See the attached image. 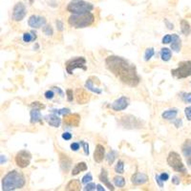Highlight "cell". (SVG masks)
Returning <instances> with one entry per match:
<instances>
[{"label":"cell","instance_id":"e575fe53","mask_svg":"<svg viewBox=\"0 0 191 191\" xmlns=\"http://www.w3.org/2000/svg\"><path fill=\"white\" fill-rule=\"evenodd\" d=\"M92 180H93V177H92L91 173H87V174H85V175H84L83 178H82L81 183H82V184H87L88 183L92 182Z\"/></svg>","mask_w":191,"mask_h":191},{"label":"cell","instance_id":"277c9868","mask_svg":"<svg viewBox=\"0 0 191 191\" xmlns=\"http://www.w3.org/2000/svg\"><path fill=\"white\" fill-rule=\"evenodd\" d=\"M94 9L93 4L84 0H72L67 6V11L71 13H83L91 12Z\"/></svg>","mask_w":191,"mask_h":191},{"label":"cell","instance_id":"83f0119b","mask_svg":"<svg viewBox=\"0 0 191 191\" xmlns=\"http://www.w3.org/2000/svg\"><path fill=\"white\" fill-rule=\"evenodd\" d=\"M172 56V53L168 48H163L161 50V58L163 61H169Z\"/></svg>","mask_w":191,"mask_h":191},{"label":"cell","instance_id":"ffe728a7","mask_svg":"<svg viewBox=\"0 0 191 191\" xmlns=\"http://www.w3.org/2000/svg\"><path fill=\"white\" fill-rule=\"evenodd\" d=\"M30 116H31V123H33V124L42 121V116H41L40 109L33 108L30 112Z\"/></svg>","mask_w":191,"mask_h":191},{"label":"cell","instance_id":"3957f363","mask_svg":"<svg viewBox=\"0 0 191 191\" xmlns=\"http://www.w3.org/2000/svg\"><path fill=\"white\" fill-rule=\"evenodd\" d=\"M95 21V16L91 12L83 13H73L68 18V23L75 29H82L91 26Z\"/></svg>","mask_w":191,"mask_h":191},{"label":"cell","instance_id":"ba28073f","mask_svg":"<svg viewBox=\"0 0 191 191\" xmlns=\"http://www.w3.org/2000/svg\"><path fill=\"white\" fill-rule=\"evenodd\" d=\"M31 160H32V154L27 150H21L15 155L14 161L16 166L20 168H26L30 166Z\"/></svg>","mask_w":191,"mask_h":191},{"label":"cell","instance_id":"d6986e66","mask_svg":"<svg viewBox=\"0 0 191 191\" xmlns=\"http://www.w3.org/2000/svg\"><path fill=\"white\" fill-rule=\"evenodd\" d=\"M80 189H81V183H80V181L77 179L71 180L65 187V190H67V191H72V190L79 191Z\"/></svg>","mask_w":191,"mask_h":191},{"label":"cell","instance_id":"11a10c76","mask_svg":"<svg viewBox=\"0 0 191 191\" xmlns=\"http://www.w3.org/2000/svg\"><path fill=\"white\" fill-rule=\"evenodd\" d=\"M185 159H187V164L191 167V156H189V157H187V158H185Z\"/></svg>","mask_w":191,"mask_h":191},{"label":"cell","instance_id":"1f68e13d","mask_svg":"<svg viewBox=\"0 0 191 191\" xmlns=\"http://www.w3.org/2000/svg\"><path fill=\"white\" fill-rule=\"evenodd\" d=\"M42 32L44 33V34H46L47 37H52L54 34V31H53V28L51 27V25H44L42 27Z\"/></svg>","mask_w":191,"mask_h":191},{"label":"cell","instance_id":"6f0895ef","mask_svg":"<svg viewBox=\"0 0 191 191\" xmlns=\"http://www.w3.org/2000/svg\"><path fill=\"white\" fill-rule=\"evenodd\" d=\"M39 49V45L37 43H35V45L34 46V50H38Z\"/></svg>","mask_w":191,"mask_h":191},{"label":"cell","instance_id":"c3c4849f","mask_svg":"<svg viewBox=\"0 0 191 191\" xmlns=\"http://www.w3.org/2000/svg\"><path fill=\"white\" fill-rule=\"evenodd\" d=\"M155 179H156V182H157V184H158V185L160 187H163V181H162V179H161V177H160V175H156V177H155Z\"/></svg>","mask_w":191,"mask_h":191},{"label":"cell","instance_id":"e0dca14e","mask_svg":"<svg viewBox=\"0 0 191 191\" xmlns=\"http://www.w3.org/2000/svg\"><path fill=\"white\" fill-rule=\"evenodd\" d=\"M44 120L47 121L48 124L50 126H52V127L58 128V127L60 126L61 120H60V118L58 115H55V114H51V115L45 116L44 117Z\"/></svg>","mask_w":191,"mask_h":191},{"label":"cell","instance_id":"f6af8a7d","mask_svg":"<svg viewBox=\"0 0 191 191\" xmlns=\"http://www.w3.org/2000/svg\"><path fill=\"white\" fill-rule=\"evenodd\" d=\"M184 114H185V117H187V118L191 121V106H188L184 109Z\"/></svg>","mask_w":191,"mask_h":191},{"label":"cell","instance_id":"816d5d0a","mask_svg":"<svg viewBox=\"0 0 191 191\" xmlns=\"http://www.w3.org/2000/svg\"><path fill=\"white\" fill-rule=\"evenodd\" d=\"M164 23H166V27H167L168 30H173L174 29V25L171 22H169L167 19H164Z\"/></svg>","mask_w":191,"mask_h":191},{"label":"cell","instance_id":"836d02e7","mask_svg":"<svg viewBox=\"0 0 191 191\" xmlns=\"http://www.w3.org/2000/svg\"><path fill=\"white\" fill-rule=\"evenodd\" d=\"M53 113H55V114H58V115L65 116V115L70 114L71 111H70L69 108H62V109H58V110H53Z\"/></svg>","mask_w":191,"mask_h":191},{"label":"cell","instance_id":"30bf717a","mask_svg":"<svg viewBox=\"0 0 191 191\" xmlns=\"http://www.w3.org/2000/svg\"><path fill=\"white\" fill-rule=\"evenodd\" d=\"M79 122H80V116L79 114H68V115H65L64 118H63V123H64V126L67 127H77L79 125Z\"/></svg>","mask_w":191,"mask_h":191},{"label":"cell","instance_id":"4dcf8cb0","mask_svg":"<svg viewBox=\"0 0 191 191\" xmlns=\"http://www.w3.org/2000/svg\"><path fill=\"white\" fill-rule=\"evenodd\" d=\"M115 171L118 174H123L124 173V163L121 160H118L116 166H115Z\"/></svg>","mask_w":191,"mask_h":191},{"label":"cell","instance_id":"ee69618b","mask_svg":"<svg viewBox=\"0 0 191 191\" xmlns=\"http://www.w3.org/2000/svg\"><path fill=\"white\" fill-rule=\"evenodd\" d=\"M172 121H173V124L175 125L176 128H180V127L183 126V121L181 120V118H174Z\"/></svg>","mask_w":191,"mask_h":191},{"label":"cell","instance_id":"9a60e30c","mask_svg":"<svg viewBox=\"0 0 191 191\" xmlns=\"http://www.w3.org/2000/svg\"><path fill=\"white\" fill-rule=\"evenodd\" d=\"M148 182V177L146 174L137 172L132 175L131 177V183L135 185H142Z\"/></svg>","mask_w":191,"mask_h":191},{"label":"cell","instance_id":"f546056e","mask_svg":"<svg viewBox=\"0 0 191 191\" xmlns=\"http://www.w3.org/2000/svg\"><path fill=\"white\" fill-rule=\"evenodd\" d=\"M118 155V153L117 151L111 150L109 153L106 155V161H107V163H109V164H113V163H114V162H115V160L117 159Z\"/></svg>","mask_w":191,"mask_h":191},{"label":"cell","instance_id":"2e32d148","mask_svg":"<svg viewBox=\"0 0 191 191\" xmlns=\"http://www.w3.org/2000/svg\"><path fill=\"white\" fill-rule=\"evenodd\" d=\"M105 157V148L101 144H97L94 151V161L97 163H100Z\"/></svg>","mask_w":191,"mask_h":191},{"label":"cell","instance_id":"7dc6e473","mask_svg":"<svg viewBox=\"0 0 191 191\" xmlns=\"http://www.w3.org/2000/svg\"><path fill=\"white\" fill-rule=\"evenodd\" d=\"M79 144H80L79 142H73V143H71L70 148L73 151H77L79 149Z\"/></svg>","mask_w":191,"mask_h":191},{"label":"cell","instance_id":"d6a6232c","mask_svg":"<svg viewBox=\"0 0 191 191\" xmlns=\"http://www.w3.org/2000/svg\"><path fill=\"white\" fill-rule=\"evenodd\" d=\"M154 55H155L154 48H147L145 50V54H144V60L148 61L149 59H151V58H153Z\"/></svg>","mask_w":191,"mask_h":191},{"label":"cell","instance_id":"5b68a950","mask_svg":"<svg viewBox=\"0 0 191 191\" xmlns=\"http://www.w3.org/2000/svg\"><path fill=\"white\" fill-rule=\"evenodd\" d=\"M167 163L176 172H181L183 174L187 173V168H185L184 164L183 163L182 158H181V156L177 152L175 151L169 152L167 156Z\"/></svg>","mask_w":191,"mask_h":191},{"label":"cell","instance_id":"6da1fadb","mask_svg":"<svg viewBox=\"0 0 191 191\" xmlns=\"http://www.w3.org/2000/svg\"><path fill=\"white\" fill-rule=\"evenodd\" d=\"M105 67L122 83L130 87H136L141 81L136 66L129 63L126 59L118 55H109L105 59Z\"/></svg>","mask_w":191,"mask_h":191},{"label":"cell","instance_id":"db71d44e","mask_svg":"<svg viewBox=\"0 0 191 191\" xmlns=\"http://www.w3.org/2000/svg\"><path fill=\"white\" fill-rule=\"evenodd\" d=\"M97 190H99V191H104V187H102L100 184H97Z\"/></svg>","mask_w":191,"mask_h":191},{"label":"cell","instance_id":"74e56055","mask_svg":"<svg viewBox=\"0 0 191 191\" xmlns=\"http://www.w3.org/2000/svg\"><path fill=\"white\" fill-rule=\"evenodd\" d=\"M66 94H67V100L69 102H72L74 100V92L72 89H67L66 90Z\"/></svg>","mask_w":191,"mask_h":191},{"label":"cell","instance_id":"7bdbcfd3","mask_svg":"<svg viewBox=\"0 0 191 191\" xmlns=\"http://www.w3.org/2000/svg\"><path fill=\"white\" fill-rule=\"evenodd\" d=\"M172 41V35L171 34H166V37H163L162 39V43L163 44H168Z\"/></svg>","mask_w":191,"mask_h":191},{"label":"cell","instance_id":"9c48e42d","mask_svg":"<svg viewBox=\"0 0 191 191\" xmlns=\"http://www.w3.org/2000/svg\"><path fill=\"white\" fill-rule=\"evenodd\" d=\"M27 14V10H26L25 5L22 2H17L14 5L13 10V19L14 21H21L23 20Z\"/></svg>","mask_w":191,"mask_h":191},{"label":"cell","instance_id":"f35d334b","mask_svg":"<svg viewBox=\"0 0 191 191\" xmlns=\"http://www.w3.org/2000/svg\"><path fill=\"white\" fill-rule=\"evenodd\" d=\"M79 143L82 145V147H83L84 154L86 155V156H88V155H89V144L87 142H83V141H80Z\"/></svg>","mask_w":191,"mask_h":191},{"label":"cell","instance_id":"d4e9b609","mask_svg":"<svg viewBox=\"0 0 191 191\" xmlns=\"http://www.w3.org/2000/svg\"><path fill=\"white\" fill-rule=\"evenodd\" d=\"M182 152L185 158L191 156V140H187L182 146Z\"/></svg>","mask_w":191,"mask_h":191},{"label":"cell","instance_id":"603a6c76","mask_svg":"<svg viewBox=\"0 0 191 191\" xmlns=\"http://www.w3.org/2000/svg\"><path fill=\"white\" fill-rule=\"evenodd\" d=\"M177 115H178V110L174 108V109H169V110L164 111L162 114V118L166 121H173L174 118H176Z\"/></svg>","mask_w":191,"mask_h":191},{"label":"cell","instance_id":"680465c9","mask_svg":"<svg viewBox=\"0 0 191 191\" xmlns=\"http://www.w3.org/2000/svg\"><path fill=\"white\" fill-rule=\"evenodd\" d=\"M29 1H30V3H31V4H32V3L34 2V0H29Z\"/></svg>","mask_w":191,"mask_h":191},{"label":"cell","instance_id":"8fae6325","mask_svg":"<svg viewBox=\"0 0 191 191\" xmlns=\"http://www.w3.org/2000/svg\"><path fill=\"white\" fill-rule=\"evenodd\" d=\"M129 106V100L126 97H121L111 104V108L115 112L123 111Z\"/></svg>","mask_w":191,"mask_h":191},{"label":"cell","instance_id":"8992f818","mask_svg":"<svg viewBox=\"0 0 191 191\" xmlns=\"http://www.w3.org/2000/svg\"><path fill=\"white\" fill-rule=\"evenodd\" d=\"M171 75L178 79H183L191 76V61L185 60L180 62L177 68L171 70Z\"/></svg>","mask_w":191,"mask_h":191},{"label":"cell","instance_id":"f5cc1de1","mask_svg":"<svg viewBox=\"0 0 191 191\" xmlns=\"http://www.w3.org/2000/svg\"><path fill=\"white\" fill-rule=\"evenodd\" d=\"M52 88H53V90H55V91L58 92L61 97H64V96H63V95H64L63 92H62V90H61V89L59 88V87H55V86H54V87H52Z\"/></svg>","mask_w":191,"mask_h":191},{"label":"cell","instance_id":"44dd1931","mask_svg":"<svg viewBox=\"0 0 191 191\" xmlns=\"http://www.w3.org/2000/svg\"><path fill=\"white\" fill-rule=\"evenodd\" d=\"M181 48H182V40H181L180 37L176 34H172L171 49L174 52H176V53H179V52L181 51Z\"/></svg>","mask_w":191,"mask_h":191},{"label":"cell","instance_id":"4fadbf2b","mask_svg":"<svg viewBox=\"0 0 191 191\" xmlns=\"http://www.w3.org/2000/svg\"><path fill=\"white\" fill-rule=\"evenodd\" d=\"M76 100L79 104H86L90 100V95L84 89L77 88L75 92Z\"/></svg>","mask_w":191,"mask_h":191},{"label":"cell","instance_id":"f1b7e54d","mask_svg":"<svg viewBox=\"0 0 191 191\" xmlns=\"http://www.w3.org/2000/svg\"><path fill=\"white\" fill-rule=\"evenodd\" d=\"M113 183H114V184L117 187L122 188V187H124V185H125V179L121 176H116L114 179H113Z\"/></svg>","mask_w":191,"mask_h":191},{"label":"cell","instance_id":"484cf974","mask_svg":"<svg viewBox=\"0 0 191 191\" xmlns=\"http://www.w3.org/2000/svg\"><path fill=\"white\" fill-rule=\"evenodd\" d=\"M181 31H182L183 34H184V35H189L191 34L190 24L187 21V20L182 19V21H181Z\"/></svg>","mask_w":191,"mask_h":191},{"label":"cell","instance_id":"7c38bea8","mask_svg":"<svg viewBox=\"0 0 191 191\" xmlns=\"http://www.w3.org/2000/svg\"><path fill=\"white\" fill-rule=\"evenodd\" d=\"M28 25L33 29H39L46 25V18L43 16H39V15L33 14L31 15L28 20Z\"/></svg>","mask_w":191,"mask_h":191},{"label":"cell","instance_id":"60d3db41","mask_svg":"<svg viewBox=\"0 0 191 191\" xmlns=\"http://www.w3.org/2000/svg\"><path fill=\"white\" fill-rule=\"evenodd\" d=\"M44 97H45V99H47V100H53V97H55V92L53 90L46 91L44 94Z\"/></svg>","mask_w":191,"mask_h":191},{"label":"cell","instance_id":"4316f807","mask_svg":"<svg viewBox=\"0 0 191 191\" xmlns=\"http://www.w3.org/2000/svg\"><path fill=\"white\" fill-rule=\"evenodd\" d=\"M37 34H35L34 31H32L31 33H24L23 34V41L24 42H32V41H34L37 39Z\"/></svg>","mask_w":191,"mask_h":191},{"label":"cell","instance_id":"cb8c5ba5","mask_svg":"<svg viewBox=\"0 0 191 191\" xmlns=\"http://www.w3.org/2000/svg\"><path fill=\"white\" fill-rule=\"evenodd\" d=\"M85 88L87 90L93 92V93H95V94H97V95H100L101 93H102L101 89L97 88V87L94 86V82H93L92 79H88L86 80V82H85Z\"/></svg>","mask_w":191,"mask_h":191},{"label":"cell","instance_id":"9f6ffc18","mask_svg":"<svg viewBox=\"0 0 191 191\" xmlns=\"http://www.w3.org/2000/svg\"><path fill=\"white\" fill-rule=\"evenodd\" d=\"M6 162H7V160H6V158H5V156L4 155H1V164L5 163Z\"/></svg>","mask_w":191,"mask_h":191},{"label":"cell","instance_id":"ab89813d","mask_svg":"<svg viewBox=\"0 0 191 191\" xmlns=\"http://www.w3.org/2000/svg\"><path fill=\"white\" fill-rule=\"evenodd\" d=\"M182 99L185 103H191V93H184Z\"/></svg>","mask_w":191,"mask_h":191},{"label":"cell","instance_id":"52a82bcc","mask_svg":"<svg viewBox=\"0 0 191 191\" xmlns=\"http://www.w3.org/2000/svg\"><path fill=\"white\" fill-rule=\"evenodd\" d=\"M65 67L66 72L69 75L74 74V71L76 69H82L83 71H86V58L84 56H76V58H73L68 61H66Z\"/></svg>","mask_w":191,"mask_h":191},{"label":"cell","instance_id":"8d00e7d4","mask_svg":"<svg viewBox=\"0 0 191 191\" xmlns=\"http://www.w3.org/2000/svg\"><path fill=\"white\" fill-rule=\"evenodd\" d=\"M31 106H32L33 108H37V109H44L45 108V105L44 104H42V103L41 102H39V101H34V102H32L31 103Z\"/></svg>","mask_w":191,"mask_h":191},{"label":"cell","instance_id":"ac0fdd59","mask_svg":"<svg viewBox=\"0 0 191 191\" xmlns=\"http://www.w3.org/2000/svg\"><path fill=\"white\" fill-rule=\"evenodd\" d=\"M99 179L101 183H103V184L109 189V190H115V187H113V184L110 183L109 179H108V172L105 168H101V172L99 175Z\"/></svg>","mask_w":191,"mask_h":191},{"label":"cell","instance_id":"5bb4252c","mask_svg":"<svg viewBox=\"0 0 191 191\" xmlns=\"http://www.w3.org/2000/svg\"><path fill=\"white\" fill-rule=\"evenodd\" d=\"M59 156V164H60V168L62 171H64L65 173H67L70 170L71 166H72V160L65 155L64 153H58Z\"/></svg>","mask_w":191,"mask_h":191},{"label":"cell","instance_id":"d590c367","mask_svg":"<svg viewBox=\"0 0 191 191\" xmlns=\"http://www.w3.org/2000/svg\"><path fill=\"white\" fill-rule=\"evenodd\" d=\"M95 189H97V185H96V184H94V183H88L86 185H85V187L83 188V190L84 191H93V190H95Z\"/></svg>","mask_w":191,"mask_h":191},{"label":"cell","instance_id":"f907efd6","mask_svg":"<svg viewBox=\"0 0 191 191\" xmlns=\"http://www.w3.org/2000/svg\"><path fill=\"white\" fill-rule=\"evenodd\" d=\"M160 177H161L162 181H163V182H166V181L169 180V175L167 173H163L160 175Z\"/></svg>","mask_w":191,"mask_h":191},{"label":"cell","instance_id":"bcb514c9","mask_svg":"<svg viewBox=\"0 0 191 191\" xmlns=\"http://www.w3.org/2000/svg\"><path fill=\"white\" fill-rule=\"evenodd\" d=\"M61 137H62V139L65 141H70L72 139V134L69 132H64L62 135H61Z\"/></svg>","mask_w":191,"mask_h":191},{"label":"cell","instance_id":"7402d4cb","mask_svg":"<svg viewBox=\"0 0 191 191\" xmlns=\"http://www.w3.org/2000/svg\"><path fill=\"white\" fill-rule=\"evenodd\" d=\"M87 169H88V167H87L86 163H84V162L77 163L74 166V168L72 169V176H76V175H79L80 172L86 171Z\"/></svg>","mask_w":191,"mask_h":191},{"label":"cell","instance_id":"b9f144b4","mask_svg":"<svg viewBox=\"0 0 191 191\" xmlns=\"http://www.w3.org/2000/svg\"><path fill=\"white\" fill-rule=\"evenodd\" d=\"M55 25H56V29H58V32H62V31L64 30V25L62 23V21L59 19H58L55 21Z\"/></svg>","mask_w":191,"mask_h":191},{"label":"cell","instance_id":"681fc988","mask_svg":"<svg viewBox=\"0 0 191 191\" xmlns=\"http://www.w3.org/2000/svg\"><path fill=\"white\" fill-rule=\"evenodd\" d=\"M180 183H181V180L178 176H173L172 177V184H173L178 185V184H180Z\"/></svg>","mask_w":191,"mask_h":191},{"label":"cell","instance_id":"7a4b0ae2","mask_svg":"<svg viewBox=\"0 0 191 191\" xmlns=\"http://www.w3.org/2000/svg\"><path fill=\"white\" fill-rule=\"evenodd\" d=\"M26 184V179L22 173L16 170L8 172L2 179V190L12 191L23 188Z\"/></svg>","mask_w":191,"mask_h":191}]
</instances>
